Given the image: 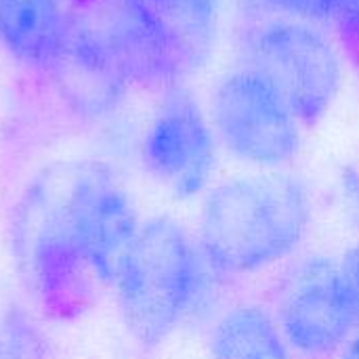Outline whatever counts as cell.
Here are the masks:
<instances>
[{
    "label": "cell",
    "mask_w": 359,
    "mask_h": 359,
    "mask_svg": "<svg viewBox=\"0 0 359 359\" xmlns=\"http://www.w3.org/2000/svg\"><path fill=\"white\" fill-rule=\"evenodd\" d=\"M276 322L292 351L326 358L351 339L358 326L341 265L328 257H307L280 282Z\"/></svg>",
    "instance_id": "52a82bcc"
},
{
    "label": "cell",
    "mask_w": 359,
    "mask_h": 359,
    "mask_svg": "<svg viewBox=\"0 0 359 359\" xmlns=\"http://www.w3.org/2000/svg\"><path fill=\"white\" fill-rule=\"evenodd\" d=\"M67 32L103 55L126 84L168 90L185 76L147 0H72Z\"/></svg>",
    "instance_id": "5b68a950"
},
{
    "label": "cell",
    "mask_w": 359,
    "mask_h": 359,
    "mask_svg": "<svg viewBox=\"0 0 359 359\" xmlns=\"http://www.w3.org/2000/svg\"><path fill=\"white\" fill-rule=\"evenodd\" d=\"M212 359H292V349L267 309L246 303L225 311L210 334Z\"/></svg>",
    "instance_id": "7c38bea8"
},
{
    "label": "cell",
    "mask_w": 359,
    "mask_h": 359,
    "mask_svg": "<svg viewBox=\"0 0 359 359\" xmlns=\"http://www.w3.org/2000/svg\"><path fill=\"white\" fill-rule=\"evenodd\" d=\"M210 124L217 141L238 160L278 168L292 162L303 145V126L250 67L225 74L210 99Z\"/></svg>",
    "instance_id": "8992f818"
},
{
    "label": "cell",
    "mask_w": 359,
    "mask_h": 359,
    "mask_svg": "<svg viewBox=\"0 0 359 359\" xmlns=\"http://www.w3.org/2000/svg\"><path fill=\"white\" fill-rule=\"evenodd\" d=\"M183 74L200 69L219 34V0H147Z\"/></svg>",
    "instance_id": "4fadbf2b"
},
{
    "label": "cell",
    "mask_w": 359,
    "mask_h": 359,
    "mask_svg": "<svg viewBox=\"0 0 359 359\" xmlns=\"http://www.w3.org/2000/svg\"><path fill=\"white\" fill-rule=\"evenodd\" d=\"M61 101L84 120L111 114L126 93V80L88 42L65 29L55 59L46 67Z\"/></svg>",
    "instance_id": "30bf717a"
},
{
    "label": "cell",
    "mask_w": 359,
    "mask_h": 359,
    "mask_svg": "<svg viewBox=\"0 0 359 359\" xmlns=\"http://www.w3.org/2000/svg\"><path fill=\"white\" fill-rule=\"evenodd\" d=\"M311 219L305 183L292 175L233 177L202 204V259L221 276H248L297 250Z\"/></svg>",
    "instance_id": "6da1fadb"
},
{
    "label": "cell",
    "mask_w": 359,
    "mask_h": 359,
    "mask_svg": "<svg viewBox=\"0 0 359 359\" xmlns=\"http://www.w3.org/2000/svg\"><path fill=\"white\" fill-rule=\"evenodd\" d=\"M263 4L305 23H326L332 19L339 0H261Z\"/></svg>",
    "instance_id": "9a60e30c"
},
{
    "label": "cell",
    "mask_w": 359,
    "mask_h": 359,
    "mask_svg": "<svg viewBox=\"0 0 359 359\" xmlns=\"http://www.w3.org/2000/svg\"><path fill=\"white\" fill-rule=\"evenodd\" d=\"M95 160L40 170L15 208L13 244L36 294L57 318L82 313L97 282L76 238V210Z\"/></svg>",
    "instance_id": "7a4b0ae2"
},
{
    "label": "cell",
    "mask_w": 359,
    "mask_h": 359,
    "mask_svg": "<svg viewBox=\"0 0 359 359\" xmlns=\"http://www.w3.org/2000/svg\"><path fill=\"white\" fill-rule=\"evenodd\" d=\"M217 135L196 97L183 88L166 90L164 103L145 130L141 156L147 172L177 198L198 196L217 164Z\"/></svg>",
    "instance_id": "ba28073f"
},
{
    "label": "cell",
    "mask_w": 359,
    "mask_h": 359,
    "mask_svg": "<svg viewBox=\"0 0 359 359\" xmlns=\"http://www.w3.org/2000/svg\"><path fill=\"white\" fill-rule=\"evenodd\" d=\"M345 194H347V198L351 200V204H353V208L359 210V177L358 175H353V177H345Z\"/></svg>",
    "instance_id": "e0dca14e"
},
{
    "label": "cell",
    "mask_w": 359,
    "mask_h": 359,
    "mask_svg": "<svg viewBox=\"0 0 359 359\" xmlns=\"http://www.w3.org/2000/svg\"><path fill=\"white\" fill-rule=\"evenodd\" d=\"M246 67L276 90L303 128L324 120L343 86L339 48L311 23L290 17L250 32Z\"/></svg>",
    "instance_id": "277c9868"
},
{
    "label": "cell",
    "mask_w": 359,
    "mask_h": 359,
    "mask_svg": "<svg viewBox=\"0 0 359 359\" xmlns=\"http://www.w3.org/2000/svg\"><path fill=\"white\" fill-rule=\"evenodd\" d=\"M339 359H359V332L353 334L339 351Z\"/></svg>",
    "instance_id": "ac0fdd59"
},
{
    "label": "cell",
    "mask_w": 359,
    "mask_h": 359,
    "mask_svg": "<svg viewBox=\"0 0 359 359\" xmlns=\"http://www.w3.org/2000/svg\"><path fill=\"white\" fill-rule=\"evenodd\" d=\"M330 21L337 25L345 57L359 69V0H339Z\"/></svg>",
    "instance_id": "5bb4252c"
},
{
    "label": "cell",
    "mask_w": 359,
    "mask_h": 359,
    "mask_svg": "<svg viewBox=\"0 0 359 359\" xmlns=\"http://www.w3.org/2000/svg\"><path fill=\"white\" fill-rule=\"evenodd\" d=\"M139 231L130 198L111 168L99 162L76 215V238L99 284L116 286Z\"/></svg>",
    "instance_id": "9c48e42d"
},
{
    "label": "cell",
    "mask_w": 359,
    "mask_h": 359,
    "mask_svg": "<svg viewBox=\"0 0 359 359\" xmlns=\"http://www.w3.org/2000/svg\"><path fill=\"white\" fill-rule=\"evenodd\" d=\"M65 29L61 0H0V44L29 67L50 65Z\"/></svg>",
    "instance_id": "8fae6325"
},
{
    "label": "cell",
    "mask_w": 359,
    "mask_h": 359,
    "mask_svg": "<svg viewBox=\"0 0 359 359\" xmlns=\"http://www.w3.org/2000/svg\"><path fill=\"white\" fill-rule=\"evenodd\" d=\"M200 280V252L185 229L168 217L143 223L116 282L130 337L145 349L160 347L187 316Z\"/></svg>",
    "instance_id": "3957f363"
},
{
    "label": "cell",
    "mask_w": 359,
    "mask_h": 359,
    "mask_svg": "<svg viewBox=\"0 0 359 359\" xmlns=\"http://www.w3.org/2000/svg\"><path fill=\"white\" fill-rule=\"evenodd\" d=\"M339 265H341V273H343V280H345V286H347V292H349V299L355 309V318L359 324V244L345 252V257Z\"/></svg>",
    "instance_id": "2e32d148"
}]
</instances>
